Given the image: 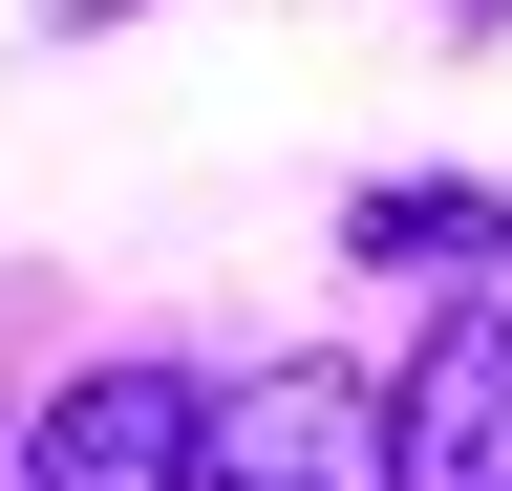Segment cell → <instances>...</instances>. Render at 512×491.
<instances>
[{
	"mask_svg": "<svg viewBox=\"0 0 512 491\" xmlns=\"http://www.w3.org/2000/svg\"><path fill=\"white\" fill-rule=\"evenodd\" d=\"M214 470V406L171 385V363H86V385H43L22 427V491H192Z\"/></svg>",
	"mask_w": 512,
	"mask_h": 491,
	"instance_id": "2",
	"label": "cell"
},
{
	"mask_svg": "<svg viewBox=\"0 0 512 491\" xmlns=\"http://www.w3.org/2000/svg\"><path fill=\"white\" fill-rule=\"evenodd\" d=\"M384 449H406V491H512V321H427Z\"/></svg>",
	"mask_w": 512,
	"mask_h": 491,
	"instance_id": "3",
	"label": "cell"
},
{
	"mask_svg": "<svg viewBox=\"0 0 512 491\" xmlns=\"http://www.w3.org/2000/svg\"><path fill=\"white\" fill-rule=\"evenodd\" d=\"M64 22H128V0H64Z\"/></svg>",
	"mask_w": 512,
	"mask_h": 491,
	"instance_id": "4",
	"label": "cell"
},
{
	"mask_svg": "<svg viewBox=\"0 0 512 491\" xmlns=\"http://www.w3.org/2000/svg\"><path fill=\"white\" fill-rule=\"evenodd\" d=\"M192 491H406L384 385H342V363H256V385L214 406V470H192Z\"/></svg>",
	"mask_w": 512,
	"mask_h": 491,
	"instance_id": "1",
	"label": "cell"
}]
</instances>
